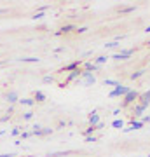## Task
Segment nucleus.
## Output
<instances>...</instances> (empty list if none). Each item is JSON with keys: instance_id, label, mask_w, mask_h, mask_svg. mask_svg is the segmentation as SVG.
Returning a JSON list of instances; mask_svg holds the SVG:
<instances>
[{"instance_id": "25", "label": "nucleus", "mask_w": 150, "mask_h": 157, "mask_svg": "<svg viewBox=\"0 0 150 157\" xmlns=\"http://www.w3.org/2000/svg\"><path fill=\"white\" fill-rule=\"evenodd\" d=\"M119 46V42L117 40H114V42H108V44H106V47H108V49H114V47H117Z\"/></svg>"}, {"instance_id": "17", "label": "nucleus", "mask_w": 150, "mask_h": 157, "mask_svg": "<svg viewBox=\"0 0 150 157\" xmlns=\"http://www.w3.org/2000/svg\"><path fill=\"white\" fill-rule=\"evenodd\" d=\"M19 101H21V103H23V105H26V106H32V105L35 103V101H33L32 98H23V100H19Z\"/></svg>"}, {"instance_id": "3", "label": "nucleus", "mask_w": 150, "mask_h": 157, "mask_svg": "<svg viewBox=\"0 0 150 157\" xmlns=\"http://www.w3.org/2000/svg\"><path fill=\"white\" fill-rule=\"evenodd\" d=\"M138 96H140V94H138L136 91H133V89H131V91H129V93H127V94L124 96V101H122V106H127V105H131V103H133V101H135V100H136Z\"/></svg>"}, {"instance_id": "11", "label": "nucleus", "mask_w": 150, "mask_h": 157, "mask_svg": "<svg viewBox=\"0 0 150 157\" xmlns=\"http://www.w3.org/2000/svg\"><path fill=\"white\" fill-rule=\"evenodd\" d=\"M145 110H147V108H145L143 105H136V106H135V110H133V114H135L136 117H140V115L143 114V112H145Z\"/></svg>"}, {"instance_id": "6", "label": "nucleus", "mask_w": 150, "mask_h": 157, "mask_svg": "<svg viewBox=\"0 0 150 157\" xmlns=\"http://www.w3.org/2000/svg\"><path fill=\"white\" fill-rule=\"evenodd\" d=\"M80 75H82L80 68H77V70H73V72H70V73H68V79H67V84H68V82H72V80H79V79H80Z\"/></svg>"}, {"instance_id": "1", "label": "nucleus", "mask_w": 150, "mask_h": 157, "mask_svg": "<svg viewBox=\"0 0 150 157\" xmlns=\"http://www.w3.org/2000/svg\"><path fill=\"white\" fill-rule=\"evenodd\" d=\"M79 82H80V84H84V86H93V84L96 82V77H94L93 73H89V72H82V75H80Z\"/></svg>"}, {"instance_id": "34", "label": "nucleus", "mask_w": 150, "mask_h": 157, "mask_svg": "<svg viewBox=\"0 0 150 157\" xmlns=\"http://www.w3.org/2000/svg\"><path fill=\"white\" fill-rule=\"evenodd\" d=\"M9 115H11V114H7V115H4V117H2V119H0V122H5V121H7V119H9Z\"/></svg>"}, {"instance_id": "32", "label": "nucleus", "mask_w": 150, "mask_h": 157, "mask_svg": "<svg viewBox=\"0 0 150 157\" xmlns=\"http://www.w3.org/2000/svg\"><path fill=\"white\" fill-rule=\"evenodd\" d=\"M85 30H87V28H85V26H80V28H77V30H75V32H79V33H84V32H85Z\"/></svg>"}, {"instance_id": "37", "label": "nucleus", "mask_w": 150, "mask_h": 157, "mask_svg": "<svg viewBox=\"0 0 150 157\" xmlns=\"http://www.w3.org/2000/svg\"><path fill=\"white\" fill-rule=\"evenodd\" d=\"M145 32H147V33H148V32H150V26H148V28H147V30H145Z\"/></svg>"}, {"instance_id": "5", "label": "nucleus", "mask_w": 150, "mask_h": 157, "mask_svg": "<svg viewBox=\"0 0 150 157\" xmlns=\"http://www.w3.org/2000/svg\"><path fill=\"white\" fill-rule=\"evenodd\" d=\"M138 98H140V105H143V106L147 108V106L150 105V89H148L147 93H143L141 96H138Z\"/></svg>"}, {"instance_id": "30", "label": "nucleus", "mask_w": 150, "mask_h": 157, "mask_svg": "<svg viewBox=\"0 0 150 157\" xmlns=\"http://www.w3.org/2000/svg\"><path fill=\"white\" fill-rule=\"evenodd\" d=\"M19 133H21V127H14V129H12V134H14V136H17Z\"/></svg>"}, {"instance_id": "7", "label": "nucleus", "mask_w": 150, "mask_h": 157, "mask_svg": "<svg viewBox=\"0 0 150 157\" xmlns=\"http://www.w3.org/2000/svg\"><path fill=\"white\" fill-rule=\"evenodd\" d=\"M84 68H85V72H98L100 70V66L96 65V63H91V61H87V63H84Z\"/></svg>"}, {"instance_id": "8", "label": "nucleus", "mask_w": 150, "mask_h": 157, "mask_svg": "<svg viewBox=\"0 0 150 157\" xmlns=\"http://www.w3.org/2000/svg\"><path fill=\"white\" fill-rule=\"evenodd\" d=\"M79 61H73V63H70V65H67L65 68H63V72H73V70H77L79 68Z\"/></svg>"}, {"instance_id": "29", "label": "nucleus", "mask_w": 150, "mask_h": 157, "mask_svg": "<svg viewBox=\"0 0 150 157\" xmlns=\"http://www.w3.org/2000/svg\"><path fill=\"white\" fill-rule=\"evenodd\" d=\"M42 18H44V12H37V14L33 16V19H42Z\"/></svg>"}, {"instance_id": "35", "label": "nucleus", "mask_w": 150, "mask_h": 157, "mask_svg": "<svg viewBox=\"0 0 150 157\" xmlns=\"http://www.w3.org/2000/svg\"><path fill=\"white\" fill-rule=\"evenodd\" d=\"M105 127V124L103 122H98V126H96V129H103Z\"/></svg>"}, {"instance_id": "19", "label": "nucleus", "mask_w": 150, "mask_h": 157, "mask_svg": "<svg viewBox=\"0 0 150 157\" xmlns=\"http://www.w3.org/2000/svg\"><path fill=\"white\" fill-rule=\"evenodd\" d=\"M143 73H145V70H138V72H135V73H131V79H133V80H135V79H140V77H141Z\"/></svg>"}, {"instance_id": "21", "label": "nucleus", "mask_w": 150, "mask_h": 157, "mask_svg": "<svg viewBox=\"0 0 150 157\" xmlns=\"http://www.w3.org/2000/svg\"><path fill=\"white\" fill-rule=\"evenodd\" d=\"M105 84H106V86H114V89L119 86V82H117V80H112V79H106V80H105Z\"/></svg>"}, {"instance_id": "22", "label": "nucleus", "mask_w": 150, "mask_h": 157, "mask_svg": "<svg viewBox=\"0 0 150 157\" xmlns=\"http://www.w3.org/2000/svg\"><path fill=\"white\" fill-rule=\"evenodd\" d=\"M93 131H96V126H89L87 129L84 131V134H85V136H91V133H93Z\"/></svg>"}, {"instance_id": "27", "label": "nucleus", "mask_w": 150, "mask_h": 157, "mask_svg": "<svg viewBox=\"0 0 150 157\" xmlns=\"http://www.w3.org/2000/svg\"><path fill=\"white\" fill-rule=\"evenodd\" d=\"M32 117H33V112H26V114L23 115V119H25V121H30Z\"/></svg>"}, {"instance_id": "13", "label": "nucleus", "mask_w": 150, "mask_h": 157, "mask_svg": "<svg viewBox=\"0 0 150 157\" xmlns=\"http://www.w3.org/2000/svg\"><path fill=\"white\" fill-rule=\"evenodd\" d=\"M141 127H143V122L141 121H135V119L131 121V129H141Z\"/></svg>"}, {"instance_id": "31", "label": "nucleus", "mask_w": 150, "mask_h": 157, "mask_svg": "<svg viewBox=\"0 0 150 157\" xmlns=\"http://www.w3.org/2000/svg\"><path fill=\"white\" fill-rule=\"evenodd\" d=\"M28 136H32V133H23V134H21V140H25V138H28Z\"/></svg>"}, {"instance_id": "24", "label": "nucleus", "mask_w": 150, "mask_h": 157, "mask_svg": "<svg viewBox=\"0 0 150 157\" xmlns=\"http://www.w3.org/2000/svg\"><path fill=\"white\" fill-rule=\"evenodd\" d=\"M133 11H135V7H133V5H129V7H122V9H120V12H124V14L133 12Z\"/></svg>"}, {"instance_id": "26", "label": "nucleus", "mask_w": 150, "mask_h": 157, "mask_svg": "<svg viewBox=\"0 0 150 157\" xmlns=\"http://www.w3.org/2000/svg\"><path fill=\"white\" fill-rule=\"evenodd\" d=\"M42 80H44V84H51V82H52L54 79H52L51 75H46V77H44V79H42Z\"/></svg>"}, {"instance_id": "36", "label": "nucleus", "mask_w": 150, "mask_h": 157, "mask_svg": "<svg viewBox=\"0 0 150 157\" xmlns=\"http://www.w3.org/2000/svg\"><path fill=\"white\" fill-rule=\"evenodd\" d=\"M141 122H150V115H147V117H143V119H141Z\"/></svg>"}, {"instance_id": "28", "label": "nucleus", "mask_w": 150, "mask_h": 157, "mask_svg": "<svg viewBox=\"0 0 150 157\" xmlns=\"http://www.w3.org/2000/svg\"><path fill=\"white\" fill-rule=\"evenodd\" d=\"M85 142H87V143H93V142H96V136H85Z\"/></svg>"}, {"instance_id": "12", "label": "nucleus", "mask_w": 150, "mask_h": 157, "mask_svg": "<svg viewBox=\"0 0 150 157\" xmlns=\"http://www.w3.org/2000/svg\"><path fill=\"white\" fill-rule=\"evenodd\" d=\"M7 101H9V103H16V101H17V93H14V91L7 93Z\"/></svg>"}, {"instance_id": "23", "label": "nucleus", "mask_w": 150, "mask_h": 157, "mask_svg": "<svg viewBox=\"0 0 150 157\" xmlns=\"http://www.w3.org/2000/svg\"><path fill=\"white\" fill-rule=\"evenodd\" d=\"M105 61H106V56H98V58H96V65H98V66L103 65Z\"/></svg>"}, {"instance_id": "9", "label": "nucleus", "mask_w": 150, "mask_h": 157, "mask_svg": "<svg viewBox=\"0 0 150 157\" xmlns=\"http://www.w3.org/2000/svg\"><path fill=\"white\" fill-rule=\"evenodd\" d=\"M98 122H100V115L96 114V112H93V114L89 115V124L91 126H98Z\"/></svg>"}, {"instance_id": "16", "label": "nucleus", "mask_w": 150, "mask_h": 157, "mask_svg": "<svg viewBox=\"0 0 150 157\" xmlns=\"http://www.w3.org/2000/svg\"><path fill=\"white\" fill-rule=\"evenodd\" d=\"M19 61H23V63H38V58H19Z\"/></svg>"}, {"instance_id": "38", "label": "nucleus", "mask_w": 150, "mask_h": 157, "mask_svg": "<svg viewBox=\"0 0 150 157\" xmlns=\"http://www.w3.org/2000/svg\"><path fill=\"white\" fill-rule=\"evenodd\" d=\"M148 46H150V40H148Z\"/></svg>"}, {"instance_id": "20", "label": "nucleus", "mask_w": 150, "mask_h": 157, "mask_svg": "<svg viewBox=\"0 0 150 157\" xmlns=\"http://www.w3.org/2000/svg\"><path fill=\"white\" fill-rule=\"evenodd\" d=\"M112 126H114V127H117V129H120V127H124V122H122V121H119V119H115V121L112 122Z\"/></svg>"}, {"instance_id": "10", "label": "nucleus", "mask_w": 150, "mask_h": 157, "mask_svg": "<svg viewBox=\"0 0 150 157\" xmlns=\"http://www.w3.org/2000/svg\"><path fill=\"white\" fill-rule=\"evenodd\" d=\"M73 30H77L73 25H67V26H63V28L58 32V35H61V33H70V32H73Z\"/></svg>"}, {"instance_id": "33", "label": "nucleus", "mask_w": 150, "mask_h": 157, "mask_svg": "<svg viewBox=\"0 0 150 157\" xmlns=\"http://www.w3.org/2000/svg\"><path fill=\"white\" fill-rule=\"evenodd\" d=\"M0 157H16V154H2Z\"/></svg>"}, {"instance_id": "14", "label": "nucleus", "mask_w": 150, "mask_h": 157, "mask_svg": "<svg viewBox=\"0 0 150 157\" xmlns=\"http://www.w3.org/2000/svg\"><path fill=\"white\" fill-rule=\"evenodd\" d=\"M35 100H37V101H44V100H46V94L42 93V91H37V93H35V98H33V101H35Z\"/></svg>"}, {"instance_id": "4", "label": "nucleus", "mask_w": 150, "mask_h": 157, "mask_svg": "<svg viewBox=\"0 0 150 157\" xmlns=\"http://www.w3.org/2000/svg\"><path fill=\"white\" fill-rule=\"evenodd\" d=\"M133 54V49H124V51H120V53H117V54H114L112 58L115 59V61H124V59H127Z\"/></svg>"}, {"instance_id": "15", "label": "nucleus", "mask_w": 150, "mask_h": 157, "mask_svg": "<svg viewBox=\"0 0 150 157\" xmlns=\"http://www.w3.org/2000/svg\"><path fill=\"white\" fill-rule=\"evenodd\" d=\"M46 134H51V127H46V129H40L38 133H35V136H46Z\"/></svg>"}, {"instance_id": "2", "label": "nucleus", "mask_w": 150, "mask_h": 157, "mask_svg": "<svg viewBox=\"0 0 150 157\" xmlns=\"http://www.w3.org/2000/svg\"><path fill=\"white\" fill-rule=\"evenodd\" d=\"M129 91H131L129 87H126V86H120V84H119V86L114 89V91H112L108 96H110V98H115V96H126V94L129 93Z\"/></svg>"}, {"instance_id": "18", "label": "nucleus", "mask_w": 150, "mask_h": 157, "mask_svg": "<svg viewBox=\"0 0 150 157\" xmlns=\"http://www.w3.org/2000/svg\"><path fill=\"white\" fill-rule=\"evenodd\" d=\"M61 155H68V152H51L47 157H61Z\"/></svg>"}]
</instances>
